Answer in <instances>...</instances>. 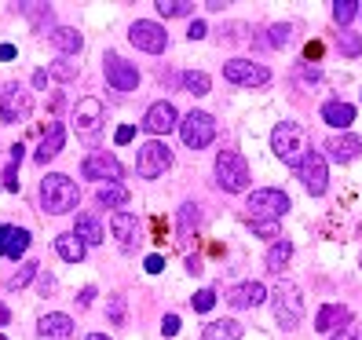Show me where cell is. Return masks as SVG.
<instances>
[{
	"mask_svg": "<svg viewBox=\"0 0 362 340\" xmlns=\"http://www.w3.org/2000/svg\"><path fill=\"white\" fill-rule=\"evenodd\" d=\"M358 15H362V8H358Z\"/></svg>",
	"mask_w": 362,
	"mask_h": 340,
	"instance_id": "6f0895ef",
	"label": "cell"
},
{
	"mask_svg": "<svg viewBox=\"0 0 362 340\" xmlns=\"http://www.w3.org/2000/svg\"><path fill=\"white\" fill-rule=\"evenodd\" d=\"M23 154H26V151H23V143H15V146H11V165L23 161Z\"/></svg>",
	"mask_w": 362,
	"mask_h": 340,
	"instance_id": "f5cc1de1",
	"label": "cell"
},
{
	"mask_svg": "<svg viewBox=\"0 0 362 340\" xmlns=\"http://www.w3.org/2000/svg\"><path fill=\"white\" fill-rule=\"evenodd\" d=\"M267 37H271V40H267L271 48H286V45H289V23L271 26V30H267Z\"/></svg>",
	"mask_w": 362,
	"mask_h": 340,
	"instance_id": "8d00e7d4",
	"label": "cell"
},
{
	"mask_svg": "<svg viewBox=\"0 0 362 340\" xmlns=\"http://www.w3.org/2000/svg\"><path fill=\"white\" fill-rule=\"evenodd\" d=\"M351 322V307L344 304H322L315 315V329L318 333H337V329H344Z\"/></svg>",
	"mask_w": 362,
	"mask_h": 340,
	"instance_id": "d6986e66",
	"label": "cell"
},
{
	"mask_svg": "<svg viewBox=\"0 0 362 340\" xmlns=\"http://www.w3.org/2000/svg\"><path fill=\"white\" fill-rule=\"evenodd\" d=\"M180 124V114H176V106L168 102V99H161V102H154L151 110L143 114V129L151 132V136H168Z\"/></svg>",
	"mask_w": 362,
	"mask_h": 340,
	"instance_id": "9a60e30c",
	"label": "cell"
},
{
	"mask_svg": "<svg viewBox=\"0 0 362 340\" xmlns=\"http://www.w3.org/2000/svg\"><path fill=\"white\" fill-rule=\"evenodd\" d=\"M8 322H11V311H8L4 304H0V326H8Z\"/></svg>",
	"mask_w": 362,
	"mask_h": 340,
	"instance_id": "db71d44e",
	"label": "cell"
},
{
	"mask_svg": "<svg viewBox=\"0 0 362 340\" xmlns=\"http://www.w3.org/2000/svg\"><path fill=\"white\" fill-rule=\"evenodd\" d=\"M0 340H8V336H4V333H0Z\"/></svg>",
	"mask_w": 362,
	"mask_h": 340,
	"instance_id": "9f6ffc18",
	"label": "cell"
},
{
	"mask_svg": "<svg viewBox=\"0 0 362 340\" xmlns=\"http://www.w3.org/2000/svg\"><path fill=\"white\" fill-rule=\"evenodd\" d=\"M326 154H329L333 161H340V165L355 161V158L362 154V136H355V132H333V136L326 139Z\"/></svg>",
	"mask_w": 362,
	"mask_h": 340,
	"instance_id": "e0dca14e",
	"label": "cell"
},
{
	"mask_svg": "<svg viewBox=\"0 0 362 340\" xmlns=\"http://www.w3.org/2000/svg\"><path fill=\"white\" fill-rule=\"evenodd\" d=\"M74 235L84 242V249H88V245H103V223H99L95 212H77Z\"/></svg>",
	"mask_w": 362,
	"mask_h": 340,
	"instance_id": "7402d4cb",
	"label": "cell"
},
{
	"mask_svg": "<svg viewBox=\"0 0 362 340\" xmlns=\"http://www.w3.org/2000/svg\"><path fill=\"white\" fill-rule=\"evenodd\" d=\"M52 45L59 48L62 59H70V55H77V52L84 48V37H81L77 30H70V26H59V30L52 33Z\"/></svg>",
	"mask_w": 362,
	"mask_h": 340,
	"instance_id": "d4e9b609",
	"label": "cell"
},
{
	"mask_svg": "<svg viewBox=\"0 0 362 340\" xmlns=\"http://www.w3.org/2000/svg\"><path fill=\"white\" fill-rule=\"evenodd\" d=\"M358 0H337V4H333V18H337V26H348L351 23V18L358 15Z\"/></svg>",
	"mask_w": 362,
	"mask_h": 340,
	"instance_id": "836d02e7",
	"label": "cell"
},
{
	"mask_svg": "<svg viewBox=\"0 0 362 340\" xmlns=\"http://www.w3.org/2000/svg\"><path fill=\"white\" fill-rule=\"evenodd\" d=\"M168 168H173V151L161 143V139H151V143H143L139 146V154H136V172L143 180H158L165 176Z\"/></svg>",
	"mask_w": 362,
	"mask_h": 340,
	"instance_id": "52a82bcc",
	"label": "cell"
},
{
	"mask_svg": "<svg viewBox=\"0 0 362 340\" xmlns=\"http://www.w3.org/2000/svg\"><path fill=\"white\" fill-rule=\"evenodd\" d=\"M216 183L227 190V194H242V190L249 187V165L238 151L216 154Z\"/></svg>",
	"mask_w": 362,
	"mask_h": 340,
	"instance_id": "277c9868",
	"label": "cell"
},
{
	"mask_svg": "<svg viewBox=\"0 0 362 340\" xmlns=\"http://www.w3.org/2000/svg\"><path fill=\"white\" fill-rule=\"evenodd\" d=\"M103 121H106V106H103V99L88 95V99H81V102L74 106V124H77V132H81L84 139H95L99 129H103Z\"/></svg>",
	"mask_w": 362,
	"mask_h": 340,
	"instance_id": "7c38bea8",
	"label": "cell"
},
{
	"mask_svg": "<svg viewBox=\"0 0 362 340\" xmlns=\"http://www.w3.org/2000/svg\"><path fill=\"white\" fill-rule=\"evenodd\" d=\"M271 300H274V322H279L282 329H296L304 322V293H300L296 282L282 279L279 286H274Z\"/></svg>",
	"mask_w": 362,
	"mask_h": 340,
	"instance_id": "3957f363",
	"label": "cell"
},
{
	"mask_svg": "<svg viewBox=\"0 0 362 340\" xmlns=\"http://www.w3.org/2000/svg\"><path fill=\"white\" fill-rule=\"evenodd\" d=\"M37 271H40V267H37L33 260H30V264H23V271H18L15 279H8V289H26V286L33 282V274H37Z\"/></svg>",
	"mask_w": 362,
	"mask_h": 340,
	"instance_id": "d590c367",
	"label": "cell"
},
{
	"mask_svg": "<svg viewBox=\"0 0 362 340\" xmlns=\"http://www.w3.org/2000/svg\"><path fill=\"white\" fill-rule=\"evenodd\" d=\"M103 77L114 92H136L139 88V70L132 66L129 59H121L117 52H106L103 55Z\"/></svg>",
	"mask_w": 362,
	"mask_h": 340,
	"instance_id": "ba28073f",
	"label": "cell"
},
{
	"mask_svg": "<svg viewBox=\"0 0 362 340\" xmlns=\"http://www.w3.org/2000/svg\"><path fill=\"white\" fill-rule=\"evenodd\" d=\"M223 77L230 84H245V88H252V84H267L271 70L260 66V62H252V59H230V62H223Z\"/></svg>",
	"mask_w": 362,
	"mask_h": 340,
	"instance_id": "5bb4252c",
	"label": "cell"
},
{
	"mask_svg": "<svg viewBox=\"0 0 362 340\" xmlns=\"http://www.w3.org/2000/svg\"><path fill=\"white\" fill-rule=\"evenodd\" d=\"M267 300V289L260 286V282H238V286H230L227 289V304L230 307H238V311H245V307H260Z\"/></svg>",
	"mask_w": 362,
	"mask_h": 340,
	"instance_id": "ac0fdd59",
	"label": "cell"
},
{
	"mask_svg": "<svg viewBox=\"0 0 362 340\" xmlns=\"http://www.w3.org/2000/svg\"><path fill=\"white\" fill-rule=\"evenodd\" d=\"M161 333H165V336H176V333H180V315H165V318H161Z\"/></svg>",
	"mask_w": 362,
	"mask_h": 340,
	"instance_id": "b9f144b4",
	"label": "cell"
},
{
	"mask_svg": "<svg viewBox=\"0 0 362 340\" xmlns=\"http://www.w3.org/2000/svg\"><path fill=\"white\" fill-rule=\"evenodd\" d=\"M271 151L274 158H279L282 165L296 168L304 161V154L311 151V143H308V129L304 124H296V121H282V124H274V132H271Z\"/></svg>",
	"mask_w": 362,
	"mask_h": 340,
	"instance_id": "7a4b0ae2",
	"label": "cell"
},
{
	"mask_svg": "<svg viewBox=\"0 0 362 340\" xmlns=\"http://www.w3.org/2000/svg\"><path fill=\"white\" fill-rule=\"evenodd\" d=\"M81 176L84 180H99V183H117L124 176V165L114 154H88L81 161Z\"/></svg>",
	"mask_w": 362,
	"mask_h": 340,
	"instance_id": "4fadbf2b",
	"label": "cell"
},
{
	"mask_svg": "<svg viewBox=\"0 0 362 340\" xmlns=\"http://www.w3.org/2000/svg\"><path fill=\"white\" fill-rule=\"evenodd\" d=\"M15 59V45H0V62H11Z\"/></svg>",
	"mask_w": 362,
	"mask_h": 340,
	"instance_id": "681fc988",
	"label": "cell"
},
{
	"mask_svg": "<svg viewBox=\"0 0 362 340\" xmlns=\"http://www.w3.org/2000/svg\"><path fill=\"white\" fill-rule=\"evenodd\" d=\"M48 77H55V81H62V84H66V81H74L77 77V66H74V59H55L52 62V66H48Z\"/></svg>",
	"mask_w": 362,
	"mask_h": 340,
	"instance_id": "1f68e13d",
	"label": "cell"
},
{
	"mask_svg": "<svg viewBox=\"0 0 362 340\" xmlns=\"http://www.w3.org/2000/svg\"><path fill=\"white\" fill-rule=\"evenodd\" d=\"M132 136H136L132 124H121V129L114 132V143H117V146H124V143H132Z\"/></svg>",
	"mask_w": 362,
	"mask_h": 340,
	"instance_id": "ee69618b",
	"label": "cell"
},
{
	"mask_svg": "<svg viewBox=\"0 0 362 340\" xmlns=\"http://www.w3.org/2000/svg\"><path fill=\"white\" fill-rule=\"evenodd\" d=\"M81 201V187L62 176V172H48L45 180H40V209L48 212V216H66V212H74Z\"/></svg>",
	"mask_w": 362,
	"mask_h": 340,
	"instance_id": "6da1fadb",
	"label": "cell"
},
{
	"mask_svg": "<svg viewBox=\"0 0 362 340\" xmlns=\"http://www.w3.org/2000/svg\"><path fill=\"white\" fill-rule=\"evenodd\" d=\"M190 304H194V311H212V304H216V293L202 289V293H194V300H190Z\"/></svg>",
	"mask_w": 362,
	"mask_h": 340,
	"instance_id": "f35d334b",
	"label": "cell"
},
{
	"mask_svg": "<svg viewBox=\"0 0 362 340\" xmlns=\"http://www.w3.org/2000/svg\"><path fill=\"white\" fill-rule=\"evenodd\" d=\"M329 340H362V329H358V326H351V329H340V333H333Z\"/></svg>",
	"mask_w": 362,
	"mask_h": 340,
	"instance_id": "f6af8a7d",
	"label": "cell"
},
{
	"mask_svg": "<svg viewBox=\"0 0 362 340\" xmlns=\"http://www.w3.org/2000/svg\"><path fill=\"white\" fill-rule=\"evenodd\" d=\"M129 40H132L139 52H146V55H161V52L168 48V33H165V26L151 23V18H136V23L129 26Z\"/></svg>",
	"mask_w": 362,
	"mask_h": 340,
	"instance_id": "8fae6325",
	"label": "cell"
},
{
	"mask_svg": "<svg viewBox=\"0 0 362 340\" xmlns=\"http://www.w3.org/2000/svg\"><path fill=\"white\" fill-rule=\"evenodd\" d=\"M180 227H183V230L198 227V205H190V201H187V205L180 209Z\"/></svg>",
	"mask_w": 362,
	"mask_h": 340,
	"instance_id": "74e56055",
	"label": "cell"
},
{
	"mask_svg": "<svg viewBox=\"0 0 362 340\" xmlns=\"http://www.w3.org/2000/svg\"><path fill=\"white\" fill-rule=\"evenodd\" d=\"M110 230H114V238H117V245H121L124 252H132V249H136L139 223H136L132 212H114V216H110Z\"/></svg>",
	"mask_w": 362,
	"mask_h": 340,
	"instance_id": "ffe728a7",
	"label": "cell"
},
{
	"mask_svg": "<svg viewBox=\"0 0 362 340\" xmlns=\"http://www.w3.org/2000/svg\"><path fill=\"white\" fill-rule=\"evenodd\" d=\"M154 8H158V15H165V18H180V15L194 11V4H190V0H154Z\"/></svg>",
	"mask_w": 362,
	"mask_h": 340,
	"instance_id": "4dcf8cb0",
	"label": "cell"
},
{
	"mask_svg": "<svg viewBox=\"0 0 362 340\" xmlns=\"http://www.w3.org/2000/svg\"><path fill=\"white\" fill-rule=\"evenodd\" d=\"M52 289H55V279H52V274H40V293H45V296H48Z\"/></svg>",
	"mask_w": 362,
	"mask_h": 340,
	"instance_id": "c3c4849f",
	"label": "cell"
},
{
	"mask_svg": "<svg viewBox=\"0 0 362 340\" xmlns=\"http://www.w3.org/2000/svg\"><path fill=\"white\" fill-rule=\"evenodd\" d=\"M296 176H300L304 190L311 198H322L326 194V183H329V165H326V154H318V151H308L304 161L296 165Z\"/></svg>",
	"mask_w": 362,
	"mask_h": 340,
	"instance_id": "9c48e42d",
	"label": "cell"
},
{
	"mask_svg": "<svg viewBox=\"0 0 362 340\" xmlns=\"http://www.w3.org/2000/svg\"><path fill=\"white\" fill-rule=\"evenodd\" d=\"M249 227H252V235L279 242V220H249Z\"/></svg>",
	"mask_w": 362,
	"mask_h": 340,
	"instance_id": "e575fe53",
	"label": "cell"
},
{
	"mask_svg": "<svg viewBox=\"0 0 362 340\" xmlns=\"http://www.w3.org/2000/svg\"><path fill=\"white\" fill-rule=\"evenodd\" d=\"M33 114V95L23 84H4L0 88V121L4 124H18Z\"/></svg>",
	"mask_w": 362,
	"mask_h": 340,
	"instance_id": "30bf717a",
	"label": "cell"
},
{
	"mask_svg": "<svg viewBox=\"0 0 362 340\" xmlns=\"http://www.w3.org/2000/svg\"><path fill=\"white\" fill-rule=\"evenodd\" d=\"M183 88H187L190 95H209L212 77H209V74H202V70H190V74H183Z\"/></svg>",
	"mask_w": 362,
	"mask_h": 340,
	"instance_id": "f546056e",
	"label": "cell"
},
{
	"mask_svg": "<svg viewBox=\"0 0 362 340\" xmlns=\"http://www.w3.org/2000/svg\"><path fill=\"white\" fill-rule=\"evenodd\" d=\"M187 37H190V40H202V37H205V23H202V18H194V23H190Z\"/></svg>",
	"mask_w": 362,
	"mask_h": 340,
	"instance_id": "bcb514c9",
	"label": "cell"
},
{
	"mask_svg": "<svg viewBox=\"0 0 362 340\" xmlns=\"http://www.w3.org/2000/svg\"><path fill=\"white\" fill-rule=\"evenodd\" d=\"M337 52L348 55V59H358L362 55V37L358 33H340L337 37Z\"/></svg>",
	"mask_w": 362,
	"mask_h": 340,
	"instance_id": "d6a6232c",
	"label": "cell"
},
{
	"mask_svg": "<svg viewBox=\"0 0 362 340\" xmlns=\"http://www.w3.org/2000/svg\"><path fill=\"white\" fill-rule=\"evenodd\" d=\"M30 242H33V235H30L26 227L0 223V257H4V260H18V257H26Z\"/></svg>",
	"mask_w": 362,
	"mask_h": 340,
	"instance_id": "2e32d148",
	"label": "cell"
},
{
	"mask_svg": "<svg viewBox=\"0 0 362 340\" xmlns=\"http://www.w3.org/2000/svg\"><path fill=\"white\" fill-rule=\"evenodd\" d=\"M245 205H249V212H252V220H282L286 212L293 209V201H289L286 190H274V187L252 190Z\"/></svg>",
	"mask_w": 362,
	"mask_h": 340,
	"instance_id": "5b68a950",
	"label": "cell"
},
{
	"mask_svg": "<svg viewBox=\"0 0 362 340\" xmlns=\"http://www.w3.org/2000/svg\"><path fill=\"white\" fill-rule=\"evenodd\" d=\"M202 340H242V326L234 318H216L202 329Z\"/></svg>",
	"mask_w": 362,
	"mask_h": 340,
	"instance_id": "484cf974",
	"label": "cell"
},
{
	"mask_svg": "<svg viewBox=\"0 0 362 340\" xmlns=\"http://www.w3.org/2000/svg\"><path fill=\"white\" fill-rule=\"evenodd\" d=\"M143 267L151 271V274H161V271H165V257H158V252H151V257L143 260Z\"/></svg>",
	"mask_w": 362,
	"mask_h": 340,
	"instance_id": "7bdbcfd3",
	"label": "cell"
},
{
	"mask_svg": "<svg viewBox=\"0 0 362 340\" xmlns=\"http://www.w3.org/2000/svg\"><path fill=\"white\" fill-rule=\"evenodd\" d=\"M95 201L106 205V209H124V205L132 201V190H129V187H121V183H106V187H99Z\"/></svg>",
	"mask_w": 362,
	"mask_h": 340,
	"instance_id": "4316f807",
	"label": "cell"
},
{
	"mask_svg": "<svg viewBox=\"0 0 362 340\" xmlns=\"http://www.w3.org/2000/svg\"><path fill=\"white\" fill-rule=\"evenodd\" d=\"M322 121H326V124H333V129H340V132H348V124H355V106H351V102L333 99V102H326V106H322Z\"/></svg>",
	"mask_w": 362,
	"mask_h": 340,
	"instance_id": "cb8c5ba5",
	"label": "cell"
},
{
	"mask_svg": "<svg viewBox=\"0 0 362 340\" xmlns=\"http://www.w3.org/2000/svg\"><path fill=\"white\" fill-rule=\"evenodd\" d=\"M289 257H293V242L279 238V242L271 245V252H267V271H282L289 264Z\"/></svg>",
	"mask_w": 362,
	"mask_h": 340,
	"instance_id": "f1b7e54d",
	"label": "cell"
},
{
	"mask_svg": "<svg viewBox=\"0 0 362 340\" xmlns=\"http://www.w3.org/2000/svg\"><path fill=\"white\" fill-rule=\"evenodd\" d=\"M176 129H180V139L190 146V151H205V146L216 139V121H212V114H205V110H190Z\"/></svg>",
	"mask_w": 362,
	"mask_h": 340,
	"instance_id": "8992f818",
	"label": "cell"
},
{
	"mask_svg": "<svg viewBox=\"0 0 362 340\" xmlns=\"http://www.w3.org/2000/svg\"><path fill=\"white\" fill-rule=\"evenodd\" d=\"M37 333L45 336V340H70V333H74V318H70V315H62V311L40 315Z\"/></svg>",
	"mask_w": 362,
	"mask_h": 340,
	"instance_id": "44dd1931",
	"label": "cell"
},
{
	"mask_svg": "<svg viewBox=\"0 0 362 340\" xmlns=\"http://www.w3.org/2000/svg\"><path fill=\"white\" fill-rule=\"evenodd\" d=\"M55 252H59V257L66 260V264H81L88 249H84V242H81V238L74 235V230H70V235H59V238H55Z\"/></svg>",
	"mask_w": 362,
	"mask_h": 340,
	"instance_id": "83f0119b",
	"label": "cell"
},
{
	"mask_svg": "<svg viewBox=\"0 0 362 340\" xmlns=\"http://www.w3.org/2000/svg\"><path fill=\"white\" fill-rule=\"evenodd\" d=\"M92 300H95V286H84V289H81V300H77V304H81V307H88Z\"/></svg>",
	"mask_w": 362,
	"mask_h": 340,
	"instance_id": "7dc6e473",
	"label": "cell"
},
{
	"mask_svg": "<svg viewBox=\"0 0 362 340\" xmlns=\"http://www.w3.org/2000/svg\"><path fill=\"white\" fill-rule=\"evenodd\" d=\"M304 55H308V59H318V55H322V45L315 40V45H308V48H304Z\"/></svg>",
	"mask_w": 362,
	"mask_h": 340,
	"instance_id": "816d5d0a",
	"label": "cell"
},
{
	"mask_svg": "<svg viewBox=\"0 0 362 340\" xmlns=\"http://www.w3.org/2000/svg\"><path fill=\"white\" fill-rule=\"evenodd\" d=\"M18 187H23V183H18V165H8L4 168V190H8V194H18Z\"/></svg>",
	"mask_w": 362,
	"mask_h": 340,
	"instance_id": "ab89813d",
	"label": "cell"
},
{
	"mask_svg": "<svg viewBox=\"0 0 362 340\" xmlns=\"http://www.w3.org/2000/svg\"><path fill=\"white\" fill-rule=\"evenodd\" d=\"M62 143H66V129L55 121V124H48V136L40 139V146H37V154H33V161L37 165H48L59 151H62Z\"/></svg>",
	"mask_w": 362,
	"mask_h": 340,
	"instance_id": "603a6c76",
	"label": "cell"
},
{
	"mask_svg": "<svg viewBox=\"0 0 362 340\" xmlns=\"http://www.w3.org/2000/svg\"><path fill=\"white\" fill-rule=\"evenodd\" d=\"M110 322L114 326L124 322V300H121V296H110Z\"/></svg>",
	"mask_w": 362,
	"mask_h": 340,
	"instance_id": "60d3db41",
	"label": "cell"
},
{
	"mask_svg": "<svg viewBox=\"0 0 362 340\" xmlns=\"http://www.w3.org/2000/svg\"><path fill=\"white\" fill-rule=\"evenodd\" d=\"M45 84H48V70H37L33 74V88H45Z\"/></svg>",
	"mask_w": 362,
	"mask_h": 340,
	"instance_id": "f907efd6",
	"label": "cell"
},
{
	"mask_svg": "<svg viewBox=\"0 0 362 340\" xmlns=\"http://www.w3.org/2000/svg\"><path fill=\"white\" fill-rule=\"evenodd\" d=\"M88 340H110V336H106V333H92Z\"/></svg>",
	"mask_w": 362,
	"mask_h": 340,
	"instance_id": "11a10c76",
	"label": "cell"
}]
</instances>
